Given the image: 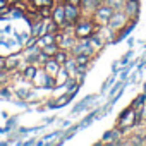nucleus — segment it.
I'll return each mask as SVG.
<instances>
[{"instance_id":"f257e3e1","label":"nucleus","mask_w":146,"mask_h":146,"mask_svg":"<svg viewBox=\"0 0 146 146\" xmlns=\"http://www.w3.org/2000/svg\"><path fill=\"white\" fill-rule=\"evenodd\" d=\"M98 29H100V26L93 21L91 16H81L79 21L76 23L74 29H72V33H74L76 40H86V38H91Z\"/></svg>"},{"instance_id":"f03ea898","label":"nucleus","mask_w":146,"mask_h":146,"mask_svg":"<svg viewBox=\"0 0 146 146\" xmlns=\"http://www.w3.org/2000/svg\"><path fill=\"white\" fill-rule=\"evenodd\" d=\"M136 122H139V119H137V108H134L132 105H131L127 110H124V112L120 113V117L117 119V124H119V129H120V131L132 129V127L136 125Z\"/></svg>"},{"instance_id":"7ed1b4c3","label":"nucleus","mask_w":146,"mask_h":146,"mask_svg":"<svg viewBox=\"0 0 146 146\" xmlns=\"http://www.w3.org/2000/svg\"><path fill=\"white\" fill-rule=\"evenodd\" d=\"M131 21H132V19L120 9V11H113V14H112V17H110V21H108L107 26H108L113 33H117V31H120L122 28H125Z\"/></svg>"},{"instance_id":"20e7f679","label":"nucleus","mask_w":146,"mask_h":146,"mask_svg":"<svg viewBox=\"0 0 146 146\" xmlns=\"http://www.w3.org/2000/svg\"><path fill=\"white\" fill-rule=\"evenodd\" d=\"M112 14H113V9L108 7L107 4H102V5H98V7L95 9V12L91 14V17H93V21H95L98 26H103V28H105V26L108 24Z\"/></svg>"},{"instance_id":"39448f33","label":"nucleus","mask_w":146,"mask_h":146,"mask_svg":"<svg viewBox=\"0 0 146 146\" xmlns=\"http://www.w3.org/2000/svg\"><path fill=\"white\" fill-rule=\"evenodd\" d=\"M52 19L60 26V29L64 28V23H65V11H64V2H58L53 5V11H52Z\"/></svg>"},{"instance_id":"423d86ee","label":"nucleus","mask_w":146,"mask_h":146,"mask_svg":"<svg viewBox=\"0 0 146 146\" xmlns=\"http://www.w3.org/2000/svg\"><path fill=\"white\" fill-rule=\"evenodd\" d=\"M41 67L45 69V72H46L48 76L55 78V76L58 74V70H60V67H62V65H60V64H58V62H57L53 57H50V58H48V60H46V62H45Z\"/></svg>"},{"instance_id":"0eeeda50","label":"nucleus","mask_w":146,"mask_h":146,"mask_svg":"<svg viewBox=\"0 0 146 146\" xmlns=\"http://www.w3.org/2000/svg\"><path fill=\"white\" fill-rule=\"evenodd\" d=\"M131 19L134 17H137V14H139V2L137 0H125V4H124V9H122Z\"/></svg>"},{"instance_id":"6e6552de","label":"nucleus","mask_w":146,"mask_h":146,"mask_svg":"<svg viewBox=\"0 0 146 146\" xmlns=\"http://www.w3.org/2000/svg\"><path fill=\"white\" fill-rule=\"evenodd\" d=\"M29 2V11H38L40 7H53L57 0H28Z\"/></svg>"},{"instance_id":"1a4fd4ad","label":"nucleus","mask_w":146,"mask_h":146,"mask_svg":"<svg viewBox=\"0 0 146 146\" xmlns=\"http://www.w3.org/2000/svg\"><path fill=\"white\" fill-rule=\"evenodd\" d=\"M19 65H21V57H19V55H11V57L5 58V69H4V70L12 72V70L19 69Z\"/></svg>"},{"instance_id":"9d476101","label":"nucleus","mask_w":146,"mask_h":146,"mask_svg":"<svg viewBox=\"0 0 146 146\" xmlns=\"http://www.w3.org/2000/svg\"><path fill=\"white\" fill-rule=\"evenodd\" d=\"M38 64H28L24 69H23V78L28 79V81H33V78L36 76V72H38Z\"/></svg>"},{"instance_id":"9b49d317","label":"nucleus","mask_w":146,"mask_h":146,"mask_svg":"<svg viewBox=\"0 0 146 146\" xmlns=\"http://www.w3.org/2000/svg\"><path fill=\"white\" fill-rule=\"evenodd\" d=\"M98 7L96 0H83L81 4V11H83V16H91L95 12V9Z\"/></svg>"},{"instance_id":"f8f14e48","label":"nucleus","mask_w":146,"mask_h":146,"mask_svg":"<svg viewBox=\"0 0 146 146\" xmlns=\"http://www.w3.org/2000/svg\"><path fill=\"white\" fill-rule=\"evenodd\" d=\"M69 78H70V76H69V72H67V69H65V67H60V70H58V74L55 76V88H58V86L65 84Z\"/></svg>"},{"instance_id":"ddd939ff","label":"nucleus","mask_w":146,"mask_h":146,"mask_svg":"<svg viewBox=\"0 0 146 146\" xmlns=\"http://www.w3.org/2000/svg\"><path fill=\"white\" fill-rule=\"evenodd\" d=\"M50 43H55V35H53V33H45V35H41V36L36 40V45H38L40 48H43L45 45H50Z\"/></svg>"},{"instance_id":"4468645a","label":"nucleus","mask_w":146,"mask_h":146,"mask_svg":"<svg viewBox=\"0 0 146 146\" xmlns=\"http://www.w3.org/2000/svg\"><path fill=\"white\" fill-rule=\"evenodd\" d=\"M69 57H70V52H69V50H65V48H58V50H57V53L53 55V58H55L60 65H64V64L67 62V58H69Z\"/></svg>"},{"instance_id":"2eb2a0df","label":"nucleus","mask_w":146,"mask_h":146,"mask_svg":"<svg viewBox=\"0 0 146 146\" xmlns=\"http://www.w3.org/2000/svg\"><path fill=\"white\" fill-rule=\"evenodd\" d=\"M45 55H48V57H53L55 53H57V50H58V45L57 43H50V45H45L43 48H40Z\"/></svg>"},{"instance_id":"dca6fc26","label":"nucleus","mask_w":146,"mask_h":146,"mask_svg":"<svg viewBox=\"0 0 146 146\" xmlns=\"http://www.w3.org/2000/svg\"><path fill=\"white\" fill-rule=\"evenodd\" d=\"M105 4H107L108 7H112L113 11H120V9H124L125 0H105Z\"/></svg>"},{"instance_id":"f3484780","label":"nucleus","mask_w":146,"mask_h":146,"mask_svg":"<svg viewBox=\"0 0 146 146\" xmlns=\"http://www.w3.org/2000/svg\"><path fill=\"white\" fill-rule=\"evenodd\" d=\"M72 100V93H67V95H62L55 103H52V107H62V105H65V103H69Z\"/></svg>"},{"instance_id":"a211bd4d","label":"nucleus","mask_w":146,"mask_h":146,"mask_svg":"<svg viewBox=\"0 0 146 146\" xmlns=\"http://www.w3.org/2000/svg\"><path fill=\"white\" fill-rule=\"evenodd\" d=\"M74 58H76V64H78V65H88L90 60H91V57H90V55H84V53L74 55Z\"/></svg>"},{"instance_id":"6ab92c4d","label":"nucleus","mask_w":146,"mask_h":146,"mask_svg":"<svg viewBox=\"0 0 146 146\" xmlns=\"http://www.w3.org/2000/svg\"><path fill=\"white\" fill-rule=\"evenodd\" d=\"M144 103H146V95H141V96H137V98L132 102V107L137 108V110H141V108L144 107Z\"/></svg>"},{"instance_id":"aec40b11","label":"nucleus","mask_w":146,"mask_h":146,"mask_svg":"<svg viewBox=\"0 0 146 146\" xmlns=\"http://www.w3.org/2000/svg\"><path fill=\"white\" fill-rule=\"evenodd\" d=\"M38 11H40L41 19H48V17H52V11H53V7H40Z\"/></svg>"},{"instance_id":"412c9836","label":"nucleus","mask_w":146,"mask_h":146,"mask_svg":"<svg viewBox=\"0 0 146 146\" xmlns=\"http://www.w3.org/2000/svg\"><path fill=\"white\" fill-rule=\"evenodd\" d=\"M67 4H70V5H78V7H81V4H83V0H65Z\"/></svg>"},{"instance_id":"4be33fe9","label":"nucleus","mask_w":146,"mask_h":146,"mask_svg":"<svg viewBox=\"0 0 146 146\" xmlns=\"http://www.w3.org/2000/svg\"><path fill=\"white\" fill-rule=\"evenodd\" d=\"M0 69H2V70L5 69V58L4 57H0Z\"/></svg>"},{"instance_id":"5701e85b","label":"nucleus","mask_w":146,"mask_h":146,"mask_svg":"<svg viewBox=\"0 0 146 146\" xmlns=\"http://www.w3.org/2000/svg\"><path fill=\"white\" fill-rule=\"evenodd\" d=\"M9 4H7V0H0V9H4V7H7Z\"/></svg>"},{"instance_id":"b1692460","label":"nucleus","mask_w":146,"mask_h":146,"mask_svg":"<svg viewBox=\"0 0 146 146\" xmlns=\"http://www.w3.org/2000/svg\"><path fill=\"white\" fill-rule=\"evenodd\" d=\"M2 79H5V74H4V70L0 69V81H2Z\"/></svg>"},{"instance_id":"393cba45","label":"nucleus","mask_w":146,"mask_h":146,"mask_svg":"<svg viewBox=\"0 0 146 146\" xmlns=\"http://www.w3.org/2000/svg\"><path fill=\"white\" fill-rule=\"evenodd\" d=\"M16 2H19V0H7V4H9V5H14Z\"/></svg>"},{"instance_id":"a878e982","label":"nucleus","mask_w":146,"mask_h":146,"mask_svg":"<svg viewBox=\"0 0 146 146\" xmlns=\"http://www.w3.org/2000/svg\"><path fill=\"white\" fill-rule=\"evenodd\" d=\"M144 136H146V124H144Z\"/></svg>"},{"instance_id":"bb28decb","label":"nucleus","mask_w":146,"mask_h":146,"mask_svg":"<svg viewBox=\"0 0 146 146\" xmlns=\"http://www.w3.org/2000/svg\"><path fill=\"white\" fill-rule=\"evenodd\" d=\"M144 91H146V83H144Z\"/></svg>"}]
</instances>
